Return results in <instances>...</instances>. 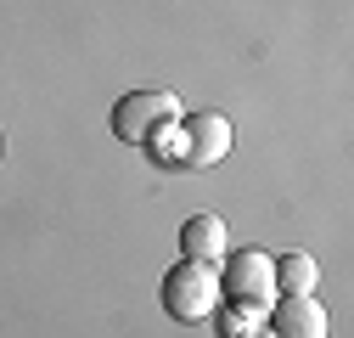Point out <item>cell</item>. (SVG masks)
<instances>
[{"instance_id":"obj_1","label":"cell","mask_w":354,"mask_h":338,"mask_svg":"<svg viewBox=\"0 0 354 338\" xmlns=\"http://www.w3.org/2000/svg\"><path fill=\"white\" fill-rule=\"evenodd\" d=\"M214 305H219V271L214 265L180 260L163 276V310H169V321H208Z\"/></svg>"},{"instance_id":"obj_2","label":"cell","mask_w":354,"mask_h":338,"mask_svg":"<svg viewBox=\"0 0 354 338\" xmlns=\"http://www.w3.org/2000/svg\"><path fill=\"white\" fill-rule=\"evenodd\" d=\"M163 124H180V102H174L169 91H129V96L113 107V136L129 141V147L158 141Z\"/></svg>"},{"instance_id":"obj_3","label":"cell","mask_w":354,"mask_h":338,"mask_svg":"<svg viewBox=\"0 0 354 338\" xmlns=\"http://www.w3.org/2000/svg\"><path fill=\"white\" fill-rule=\"evenodd\" d=\"M225 293H231V305L242 310H270L276 305V260L264 248H242V254H225Z\"/></svg>"},{"instance_id":"obj_4","label":"cell","mask_w":354,"mask_h":338,"mask_svg":"<svg viewBox=\"0 0 354 338\" xmlns=\"http://www.w3.org/2000/svg\"><path fill=\"white\" fill-rule=\"evenodd\" d=\"M180 130H186V163L192 169H214L219 158L231 152V141H236V130H231L225 113H186Z\"/></svg>"},{"instance_id":"obj_5","label":"cell","mask_w":354,"mask_h":338,"mask_svg":"<svg viewBox=\"0 0 354 338\" xmlns=\"http://www.w3.org/2000/svg\"><path fill=\"white\" fill-rule=\"evenodd\" d=\"M270 316H276V338H326L332 332V321H326V305L315 299V293H287L281 305H270Z\"/></svg>"},{"instance_id":"obj_6","label":"cell","mask_w":354,"mask_h":338,"mask_svg":"<svg viewBox=\"0 0 354 338\" xmlns=\"http://www.w3.org/2000/svg\"><path fill=\"white\" fill-rule=\"evenodd\" d=\"M231 254V231L219 215H192L180 226V260H197V265H219Z\"/></svg>"},{"instance_id":"obj_7","label":"cell","mask_w":354,"mask_h":338,"mask_svg":"<svg viewBox=\"0 0 354 338\" xmlns=\"http://www.w3.org/2000/svg\"><path fill=\"white\" fill-rule=\"evenodd\" d=\"M315 282H321V271H315L309 254H276V287H287V293H315Z\"/></svg>"},{"instance_id":"obj_8","label":"cell","mask_w":354,"mask_h":338,"mask_svg":"<svg viewBox=\"0 0 354 338\" xmlns=\"http://www.w3.org/2000/svg\"><path fill=\"white\" fill-rule=\"evenodd\" d=\"M253 310H236V316H219V332L225 338H242V332H253V321H248Z\"/></svg>"},{"instance_id":"obj_9","label":"cell","mask_w":354,"mask_h":338,"mask_svg":"<svg viewBox=\"0 0 354 338\" xmlns=\"http://www.w3.org/2000/svg\"><path fill=\"white\" fill-rule=\"evenodd\" d=\"M242 338H276V332H242Z\"/></svg>"},{"instance_id":"obj_10","label":"cell","mask_w":354,"mask_h":338,"mask_svg":"<svg viewBox=\"0 0 354 338\" xmlns=\"http://www.w3.org/2000/svg\"><path fill=\"white\" fill-rule=\"evenodd\" d=\"M0 152H6V136H0Z\"/></svg>"}]
</instances>
